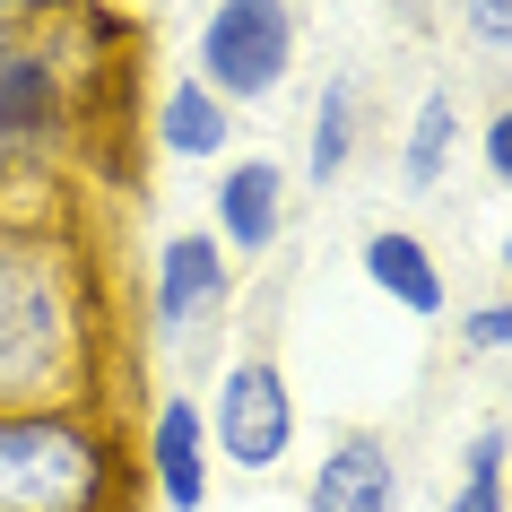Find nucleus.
Masks as SVG:
<instances>
[{
	"label": "nucleus",
	"mask_w": 512,
	"mask_h": 512,
	"mask_svg": "<svg viewBox=\"0 0 512 512\" xmlns=\"http://www.w3.org/2000/svg\"><path fill=\"white\" fill-rule=\"evenodd\" d=\"M304 512H400V460L382 434H330L304 478Z\"/></svg>",
	"instance_id": "0eeeda50"
},
{
	"label": "nucleus",
	"mask_w": 512,
	"mask_h": 512,
	"mask_svg": "<svg viewBox=\"0 0 512 512\" xmlns=\"http://www.w3.org/2000/svg\"><path fill=\"white\" fill-rule=\"evenodd\" d=\"M460 27H469V44L495 61H512V0H460Z\"/></svg>",
	"instance_id": "2eb2a0df"
},
{
	"label": "nucleus",
	"mask_w": 512,
	"mask_h": 512,
	"mask_svg": "<svg viewBox=\"0 0 512 512\" xmlns=\"http://www.w3.org/2000/svg\"><path fill=\"white\" fill-rule=\"evenodd\" d=\"M443 512H512V434L486 417L469 443H460V478Z\"/></svg>",
	"instance_id": "ddd939ff"
},
{
	"label": "nucleus",
	"mask_w": 512,
	"mask_h": 512,
	"mask_svg": "<svg viewBox=\"0 0 512 512\" xmlns=\"http://www.w3.org/2000/svg\"><path fill=\"white\" fill-rule=\"evenodd\" d=\"M452 148H460V105H452V87H426L417 113H408V139H400V191H434Z\"/></svg>",
	"instance_id": "f8f14e48"
},
{
	"label": "nucleus",
	"mask_w": 512,
	"mask_h": 512,
	"mask_svg": "<svg viewBox=\"0 0 512 512\" xmlns=\"http://www.w3.org/2000/svg\"><path fill=\"white\" fill-rule=\"evenodd\" d=\"M209 417H200V400L191 391H174V400H157V417H148V486H157L165 512H200L209 504Z\"/></svg>",
	"instance_id": "6e6552de"
},
{
	"label": "nucleus",
	"mask_w": 512,
	"mask_h": 512,
	"mask_svg": "<svg viewBox=\"0 0 512 512\" xmlns=\"http://www.w3.org/2000/svg\"><path fill=\"white\" fill-rule=\"evenodd\" d=\"M70 122V70L53 35H0V157L44 148Z\"/></svg>",
	"instance_id": "39448f33"
},
{
	"label": "nucleus",
	"mask_w": 512,
	"mask_h": 512,
	"mask_svg": "<svg viewBox=\"0 0 512 512\" xmlns=\"http://www.w3.org/2000/svg\"><path fill=\"white\" fill-rule=\"evenodd\" d=\"M200 417H209V452L243 478H270L296 452V391L278 374V356H235L217 374V391L200 400Z\"/></svg>",
	"instance_id": "20e7f679"
},
{
	"label": "nucleus",
	"mask_w": 512,
	"mask_h": 512,
	"mask_svg": "<svg viewBox=\"0 0 512 512\" xmlns=\"http://www.w3.org/2000/svg\"><path fill=\"white\" fill-rule=\"evenodd\" d=\"M348 157H356V79H330L313 96V131H304V183L330 191L348 174Z\"/></svg>",
	"instance_id": "4468645a"
},
{
	"label": "nucleus",
	"mask_w": 512,
	"mask_h": 512,
	"mask_svg": "<svg viewBox=\"0 0 512 512\" xmlns=\"http://www.w3.org/2000/svg\"><path fill=\"white\" fill-rule=\"evenodd\" d=\"M504 278H512V235H504Z\"/></svg>",
	"instance_id": "6ab92c4d"
},
{
	"label": "nucleus",
	"mask_w": 512,
	"mask_h": 512,
	"mask_svg": "<svg viewBox=\"0 0 512 512\" xmlns=\"http://www.w3.org/2000/svg\"><path fill=\"white\" fill-rule=\"evenodd\" d=\"M235 122L243 113L226 105V96H209L200 79H174L165 87V105H157V148L165 157H183V165H209L235 148Z\"/></svg>",
	"instance_id": "9b49d317"
},
{
	"label": "nucleus",
	"mask_w": 512,
	"mask_h": 512,
	"mask_svg": "<svg viewBox=\"0 0 512 512\" xmlns=\"http://www.w3.org/2000/svg\"><path fill=\"white\" fill-rule=\"evenodd\" d=\"M235 296V261L217 235H165L157 243V270H148V313H157L165 339H200V330L226 313Z\"/></svg>",
	"instance_id": "423d86ee"
},
{
	"label": "nucleus",
	"mask_w": 512,
	"mask_h": 512,
	"mask_svg": "<svg viewBox=\"0 0 512 512\" xmlns=\"http://www.w3.org/2000/svg\"><path fill=\"white\" fill-rule=\"evenodd\" d=\"M287 226V165L270 157H235L217 174V243H226V261H261Z\"/></svg>",
	"instance_id": "1a4fd4ad"
},
{
	"label": "nucleus",
	"mask_w": 512,
	"mask_h": 512,
	"mask_svg": "<svg viewBox=\"0 0 512 512\" xmlns=\"http://www.w3.org/2000/svg\"><path fill=\"white\" fill-rule=\"evenodd\" d=\"M87 296L53 235L0 226V408L87 400Z\"/></svg>",
	"instance_id": "f257e3e1"
},
{
	"label": "nucleus",
	"mask_w": 512,
	"mask_h": 512,
	"mask_svg": "<svg viewBox=\"0 0 512 512\" xmlns=\"http://www.w3.org/2000/svg\"><path fill=\"white\" fill-rule=\"evenodd\" d=\"M356 261H365V278H374V296H391L408 322H443V313H452V278H443V261L426 252V235L374 226Z\"/></svg>",
	"instance_id": "9d476101"
},
{
	"label": "nucleus",
	"mask_w": 512,
	"mask_h": 512,
	"mask_svg": "<svg viewBox=\"0 0 512 512\" xmlns=\"http://www.w3.org/2000/svg\"><path fill=\"white\" fill-rule=\"evenodd\" d=\"M122 443L96 400L0 408V512H122Z\"/></svg>",
	"instance_id": "f03ea898"
},
{
	"label": "nucleus",
	"mask_w": 512,
	"mask_h": 512,
	"mask_svg": "<svg viewBox=\"0 0 512 512\" xmlns=\"http://www.w3.org/2000/svg\"><path fill=\"white\" fill-rule=\"evenodd\" d=\"M191 79L226 105H270L296 79V9L287 0H209L191 35Z\"/></svg>",
	"instance_id": "7ed1b4c3"
},
{
	"label": "nucleus",
	"mask_w": 512,
	"mask_h": 512,
	"mask_svg": "<svg viewBox=\"0 0 512 512\" xmlns=\"http://www.w3.org/2000/svg\"><path fill=\"white\" fill-rule=\"evenodd\" d=\"M460 348H469V356H512V296L504 304H478V313L460 322Z\"/></svg>",
	"instance_id": "dca6fc26"
},
{
	"label": "nucleus",
	"mask_w": 512,
	"mask_h": 512,
	"mask_svg": "<svg viewBox=\"0 0 512 512\" xmlns=\"http://www.w3.org/2000/svg\"><path fill=\"white\" fill-rule=\"evenodd\" d=\"M35 9H44V0H0V18H35Z\"/></svg>",
	"instance_id": "a211bd4d"
},
{
	"label": "nucleus",
	"mask_w": 512,
	"mask_h": 512,
	"mask_svg": "<svg viewBox=\"0 0 512 512\" xmlns=\"http://www.w3.org/2000/svg\"><path fill=\"white\" fill-rule=\"evenodd\" d=\"M478 165H486V183H495V191H512V96L486 113V131H478Z\"/></svg>",
	"instance_id": "f3484780"
}]
</instances>
